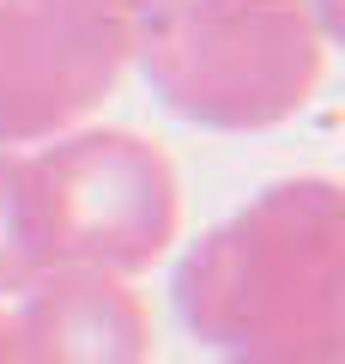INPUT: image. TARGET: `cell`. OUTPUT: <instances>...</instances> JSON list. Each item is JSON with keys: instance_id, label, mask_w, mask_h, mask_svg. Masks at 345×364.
I'll use <instances>...</instances> for the list:
<instances>
[{"instance_id": "1", "label": "cell", "mask_w": 345, "mask_h": 364, "mask_svg": "<svg viewBox=\"0 0 345 364\" xmlns=\"http://www.w3.org/2000/svg\"><path fill=\"white\" fill-rule=\"evenodd\" d=\"M182 316L236 364H339V249L327 188H273L182 273Z\"/></svg>"}, {"instance_id": "2", "label": "cell", "mask_w": 345, "mask_h": 364, "mask_svg": "<svg viewBox=\"0 0 345 364\" xmlns=\"http://www.w3.org/2000/svg\"><path fill=\"white\" fill-rule=\"evenodd\" d=\"M43 261L97 273L146 267L176 231V182L133 140H85V152L49 170V188H31Z\"/></svg>"}, {"instance_id": "3", "label": "cell", "mask_w": 345, "mask_h": 364, "mask_svg": "<svg viewBox=\"0 0 345 364\" xmlns=\"http://www.w3.org/2000/svg\"><path fill=\"white\" fill-rule=\"evenodd\" d=\"M18 358L25 364H146L152 322L128 286L97 267L49 273L31 286L18 316Z\"/></svg>"}, {"instance_id": "4", "label": "cell", "mask_w": 345, "mask_h": 364, "mask_svg": "<svg viewBox=\"0 0 345 364\" xmlns=\"http://www.w3.org/2000/svg\"><path fill=\"white\" fill-rule=\"evenodd\" d=\"M0 364H25L18 358V328L6 322V316H0Z\"/></svg>"}]
</instances>
